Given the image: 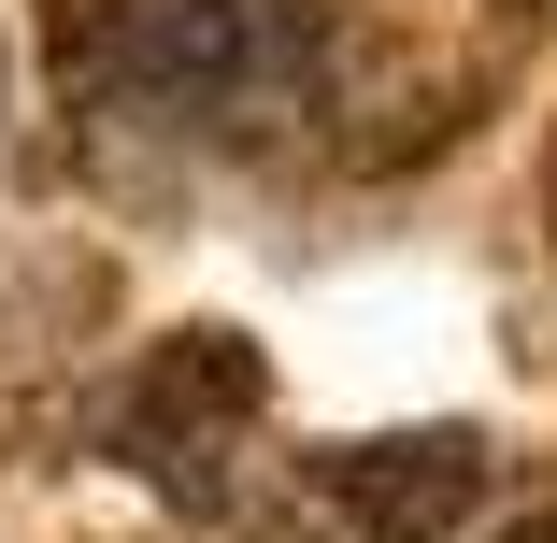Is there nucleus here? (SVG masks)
<instances>
[{"instance_id": "obj_4", "label": "nucleus", "mask_w": 557, "mask_h": 543, "mask_svg": "<svg viewBox=\"0 0 557 543\" xmlns=\"http://www.w3.org/2000/svg\"><path fill=\"white\" fill-rule=\"evenodd\" d=\"M500 543H557V501H529V515H515V529H500Z\"/></svg>"}, {"instance_id": "obj_6", "label": "nucleus", "mask_w": 557, "mask_h": 543, "mask_svg": "<svg viewBox=\"0 0 557 543\" xmlns=\"http://www.w3.org/2000/svg\"><path fill=\"white\" fill-rule=\"evenodd\" d=\"M543 214H557V172H543Z\"/></svg>"}, {"instance_id": "obj_3", "label": "nucleus", "mask_w": 557, "mask_h": 543, "mask_svg": "<svg viewBox=\"0 0 557 543\" xmlns=\"http://www.w3.org/2000/svg\"><path fill=\"white\" fill-rule=\"evenodd\" d=\"M314 501L358 543H458L486 501V444L472 429H372V444H314Z\"/></svg>"}, {"instance_id": "obj_2", "label": "nucleus", "mask_w": 557, "mask_h": 543, "mask_svg": "<svg viewBox=\"0 0 557 543\" xmlns=\"http://www.w3.org/2000/svg\"><path fill=\"white\" fill-rule=\"evenodd\" d=\"M258 415H272V358L244 330H172V344H144V372L115 400V444H129V472H158V486L200 501L214 458H230Z\"/></svg>"}, {"instance_id": "obj_5", "label": "nucleus", "mask_w": 557, "mask_h": 543, "mask_svg": "<svg viewBox=\"0 0 557 543\" xmlns=\"http://www.w3.org/2000/svg\"><path fill=\"white\" fill-rule=\"evenodd\" d=\"M0 100H15V58H0Z\"/></svg>"}, {"instance_id": "obj_1", "label": "nucleus", "mask_w": 557, "mask_h": 543, "mask_svg": "<svg viewBox=\"0 0 557 543\" xmlns=\"http://www.w3.org/2000/svg\"><path fill=\"white\" fill-rule=\"evenodd\" d=\"M72 58L115 115L272 129L329 72V0H72Z\"/></svg>"}]
</instances>
